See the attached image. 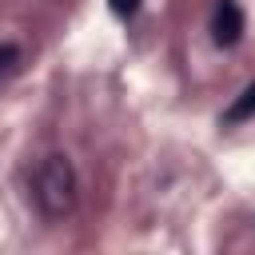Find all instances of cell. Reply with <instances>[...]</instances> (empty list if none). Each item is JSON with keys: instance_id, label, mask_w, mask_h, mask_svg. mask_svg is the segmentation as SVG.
I'll list each match as a JSON object with an SVG mask.
<instances>
[{"instance_id": "7a4b0ae2", "label": "cell", "mask_w": 255, "mask_h": 255, "mask_svg": "<svg viewBox=\"0 0 255 255\" xmlns=\"http://www.w3.org/2000/svg\"><path fill=\"white\" fill-rule=\"evenodd\" d=\"M207 28H211V40H215V48H235V44L243 40V28H247L239 0H215Z\"/></svg>"}, {"instance_id": "3957f363", "label": "cell", "mask_w": 255, "mask_h": 255, "mask_svg": "<svg viewBox=\"0 0 255 255\" xmlns=\"http://www.w3.org/2000/svg\"><path fill=\"white\" fill-rule=\"evenodd\" d=\"M251 116H255V80H251V84L231 100V108L219 116V124H223V128H231V124H243V120H251Z\"/></svg>"}, {"instance_id": "5b68a950", "label": "cell", "mask_w": 255, "mask_h": 255, "mask_svg": "<svg viewBox=\"0 0 255 255\" xmlns=\"http://www.w3.org/2000/svg\"><path fill=\"white\" fill-rule=\"evenodd\" d=\"M139 4H143V0H108V8H112L120 20H131V16L139 12Z\"/></svg>"}, {"instance_id": "277c9868", "label": "cell", "mask_w": 255, "mask_h": 255, "mask_svg": "<svg viewBox=\"0 0 255 255\" xmlns=\"http://www.w3.org/2000/svg\"><path fill=\"white\" fill-rule=\"evenodd\" d=\"M20 64H24V52H20V44H12V40H4L0 44V88L20 72Z\"/></svg>"}, {"instance_id": "6da1fadb", "label": "cell", "mask_w": 255, "mask_h": 255, "mask_svg": "<svg viewBox=\"0 0 255 255\" xmlns=\"http://www.w3.org/2000/svg\"><path fill=\"white\" fill-rule=\"evenodd\" d=\"M28 199L40 211V219H48V223H60L64 215L76 211L80 179L64 151H48L36 159V167L28 171Z\"/></svg>"}]
</instances>
